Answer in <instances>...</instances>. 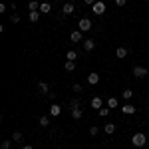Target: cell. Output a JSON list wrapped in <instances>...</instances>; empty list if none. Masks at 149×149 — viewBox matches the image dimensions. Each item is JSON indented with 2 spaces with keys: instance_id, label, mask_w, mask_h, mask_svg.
<instances>
[{
  "instance_id": "obj_1",
  "label": "cell",
  "mask_w": 149,
  "mask_h": 149,
  "mask_svg": "<svg viewBox=\"0 0 149 149\" xmlns=\"http://www.w3.org/2000/svg\"><path fill=\"white\" fill-rule=\"evenodd\" d=\"M147 141L149 139L145 137V133H133V137H131V145L133 147H143V145H147Z\"/></svg>"
},
{
  "instance_id": "obj_2",
  "label": "cell",
  "mask_w": 149,
  "mask_h": 149,
  "mask_svg": "<svg viewBox=\"0 0 149 149\" xmlns=\"http://www.w3.org/2000/svg\"><path fill=\"white\" fill-rule=\"evenodd\" d=\"M81 115H84V111H81V107H80V102L76 100V102L72 103V117L78 121V119H81Z\"/></svg>"
},
{
  "instance_id": "obj_3",
  "label": "cell",
  "mask_w": 149,
  "mask_h": 149,
  "mask_svg": "<svg viewBox=\"0 0 149 149\" xmlns=\"http://www.w3.org/2000/svg\"><path fill=\"white\" fill-rule=\"evenodd\" d=\"M133 76H135L137 80H143V78L149 76V70L143 68V66H135V68H133Z\"/></svg>"
},
{
  "instance_id": "obj_4",
  "label": "cell",
  "mask_w": 149,
  "mask_h": 149,
  "mask_svg": "<svg viewBox=\"0 0 149 149\" xmlns=\"http://www.w3.org/2000/svg\"><path fill=\"white\" fill-rule=\"evenodd\" d=\"M92 12L95 14V16H102L103 12H105V2H102V0H97L95 4L92 6Z\"/></svg>"
},
{
  "instance_id": "obj_5",
  "label": "cell",
  "mask_w": 149,
  "mask_h": 149,
  "mask_svg": "<svg viewBox=\"0 0 149 149\" xmlns=\"http://www.w3.org/2000/svg\"><path fill=\"white\" fill-rule=\"evenodd\" d=\"M78 28H80L81 32H88V30H92V20H90V18H81L80 22H78Z\"/></svg>"
},
{
  "instance_id": "obj_6",
  "label": "cell",
  "mask_w": 149,
  "mask_h": 149,
  "mask_svg": "<svg viewBox=\"0 0 149 149\" xmlns=\"http://www.w3.org/2000/svg\"><path fill=\"white\" fill-rule=\"evenodd\" d=\"M74 10H76V4H72V2H66V4L62 6V14H64V16H72Z\"/></svg>"
},
{
  "instance_id": "obj_7",
  "label": "cell",
  "mask_w": 149,
  "mask_h": 149,
  "mask_svg": "<svg viewBox=\"0 0 149 149\" xmlns=\"http://www.w3.org/2000/svg\"><path fill=\"white\" fill-rule=\"evenodd\" d=\"M70 40H72L74 44H78V42H84V34H81V30H74V32L70 34Z\"/></svg>"
},
{
  "instance_id": "obj_8",
  "label": "cell",
  "mask_w": 149,
  "mask_h": 149,
  "mask_svg": "<svg viewBox=\"0 0 149 149\" xmlns=\"http://www.w3.org/2000/svg\"><path fill=\"white\" fill-rule=\"evenodd\" d=\"M88 84H90V86H97V84H100V74H97V72L88 74Z\"/></svg>"
},
{
  "instance_id": "obj_9",
  "label": "cell",
  "mask_w": 149,
  "mask_h": 149,
  "mask_svg": "<svg viewBox=\"0 0 149 149\" xmlns=\"http://www.w3.org/2000/svg\"><path fill=\"white\" fill-rule=\"evenodd\" d=\"M90 105H92V109H102L103 107V102H102V97H92V102H90Z\"/></svg>"
},
{
  "instance_id": "obj_10",
  "label": "cell",
  "mask_w": 149,
  "mask_h": 149,
  "mask_svg": "<svg viewBox=\"0 0 149 149\" xmlns=\"http://www.w3.org/2000/svg\"><path fill=\"white\" fill-rule=\"evenodd\" d=\"M121 111H123L125 115H133L135 111H137V107H135V105H131V103H125V105L121 107Z\"/></svg>"
},
{
  "instance_id": "obj_11",
  "label": "cell",
  "mask_w": 149,
  "mask_h": 149,
  "mask_svg": "<svg viewBox=\"0 0 149 149\" xmlns=\"http://www.w3.org/2000/svg\"><path fill=\"white\" fill-rule=\"evenodd\" d=\"M52 12V4L50 2H40V14H50Z\"/></svg>"
},
{
  "instance_id": "obj_12",
  "label": "cell",
  "mask_w": 149,
  "mask_h": 149,
  "mask_svg": "<svg viewBox=\"0 0 149 149\" xmlns=\"http://www.w3.org/2000/svg\"><path fill=\"white\" fill-rule=\"evenodd\" d=\"M127 54H129V50H127V48H123V46H119L117 50H115V56L119 58V60H123V58H127Z\"/></svg>"
},
{
  "instance_id": "obj_13",
  "label": "cell",
  "mask_w": 149,
  "mask_h": 149,
  "mask_svg": "<svg viewBox=\"0 0 149 149\" xmlns=\"http://www.w3.org/2000/svg\"><path fill=\"white\" fill-rule=\"evenodd\" d=\"M60 113H62V107H60L58 103H52V105H50V115H52V117H58Z\"/></svg>"
},
{
  "instance_id": "obj_14",
  "label": "cell",
  "mask_w": 149,
  "mask_h": 149,
  "mask_svg": "<svg viewBox=\"0 0 149 149\" xmlns=\"http://www.w3.org/2000/svg\"><path fill=\"white\" fill-rule=\"evenodd\" d=\"M38 90L44 93V95H50V86H48L46 81H38Z\"/></svg>"
},
{
  "instance_id": "obj_15",
  "label": "cell",
  "mask_w": 149,
  "mask_h": 149,
  "mask_svg": "<svg viewBox=\"0 0 149 149\" xmlns=\"http://www.w3.org/2000/svg\"><path fill=\"white\" fill-rule=\"evenodd\" d=\"M93 48H95V42L93 40H84V50L86 52H92Z\"/></svg>"
},
{
  "instance_id": "obj_16",
  "label": "cell",
  "mask_w": 149,
  "mask_h": 149,
  "mask_svg": "<svg viewBox=\"0 0 149 149\" xmlns=\"http://www.w3.org/2000/svg\"><path fill=\"white\" fill-rule=\"evenodd\" d=\"M103 131H105V135H111V133H115V123H105Z\"/></svg>"
},
{
  "instance_id": "obj_17",
  "label": "cell",
  "mask_w": 149,
  "mask_h": 149,
  "mask_svg": "<svg viewBox=\"0 0 149 149\" xmlns=\"http://www.w3.org/2000/svg\"><path fill=\"white\" fill-rule=\"evenodd\" d=\"M64 68H66V72H74V70H76V62H72V60H66Z\"/></svg>"
},
{
  "instance_id": "obj_18",
  "label": "cell",
  "mask_w": 149,
  "mask_h": 149,
  "mask_svg": "<svg viewBox=\"0 0 149 149\" xmlns=\"http://www.w3.org/2000/svg\"><path fill=\"white\" fill-rule=\"evenodd\" d=\"M28 18H30V22H38L40 20V12H28Z\"/></svg>"
},
{
  "instance_id": "obj_19",
  "label": "cell",
  "mask_w": 149,
  "mask_h": 149,
  "mask_svg": "<svg viewBox=\"0 0 149 149\" xmlns=\"http://www.w3.org/2000/svg\"><path fill=\"white\" fill-rule=\"evenodd\" d=\"M66 58H68V60H72V62H76V60H78V54H76V50H68Z\"/></svg>"
},
{
  "instance_id": "obj_20",
  "label": "cell",
  "mask_w": 149,
  "mask_h": 149,
  "mask_svg": "<svg viewBox=\"0 0 149 149\" xmlns=\"http://www.w3.org/2000/svg\"><path fill=\"white\" fill-rule=\"evenodd\" d=\"M117 105H119L117 97H109V100H107V107H109V109H111V107H117Z\"/></svg>"
},
{
  "instance_id": "obj_21",
  "label": "cell",
  "mask_w": 149,
  "mask_h": 149,
  "mask_svg": "<svg viewBox=\"0 0 149 149\" xmlns=\"http://www.w3.org/2000/svg\"><path fill=\"white\" fill-rule=\"evenodd\" d=\"M12 141L22 143V133H20V131H14V133H12Z\"/></svg>"
},
{
  "instance_id": "obj_22",
  "label": "cell",
  "mask_w": 149,
  "mask_h": 149,
  "mask_svg": "<svg viewBox=\"0 0 149 149\" xmlns=\"http://www.w3.org/2000/svg\"><path fill=\"white\" fill-rule=\"evenodd\" d=\"M38 123H40V125H42V127H48V125H50V119H48L46 115H42V117H40V121H38Z\"/></svg>"
},
{
  "instance_id": "obj_23",
  "label": "cell",
  "mask_w": 149,
  "mask_h": 149,
  "mask_svg": "<svg viewBox=\"0 0 149 149\" xmlns=\"http://www.w3.org/2000/svg\"><path fill=\"white\" fill-rule=\"evenodd\" d=\"M109 111H111V109H109V107H102V109H100V111H97V113L102 115V117H107V115H109Z\"/></svg>"
},
{
  "instance_id": "obj_24",
  "label": "cell",
  "mask_w": 149,
  "mask_h": 149,
  "mask_svg": "<svg viewBox=\"0 0 149 149\" xmlns=\"http://www.w3.org/2000/svg\"><path fill=\"white\" fill-rule=\"evenodd\" d=\"M133 97V92L131 90H123V100H131Z\"/></svg>"
},
{
  "instance_id": "obj_25",
  "label": "cell",
  "mask_w": 149,
  "mask_h": 149,
  "mask_svg": "<svg viewBox=\"0 0 149 149\" xmlns=\"http://www.w3.org/2000/svg\"><path fill=\"white\" fill-rule=\"evenodd\" d=\"M97 133H100V129H97L95 125H92V127H90V135H92V137H95Z\"/></svg>"
},
{
  "instance_id": "obj_26",
  "label": "cell",
  "mask_w": 149,
  "mask_h": 149,
  "mask_svg": "<svg viewBox=\"0 0 149 149\" xmlns=\"http://www.w3.org/2000/svg\"><path fill=\"white\" fill-rule=\"evenodd\" d=\"M10 22L12 24H18V22H20V16H18V14H12V16H10Z\"/></svg>"
},
{
  "instance_id": "obj_27",
  "label": "cell",
  "mask_w": 149,
  "mask_h": 149,
  "mask_svg": "<svg viewBox=\"0 0 149 149\" xmlns=\"http://www.w3.org/2000/svg\"><path fill=\"white\" fill-rule=\"evenodd\" d=\"M10 139H4V141H2V149H10Z\"/></svg>"
},
{
  "instance_id": "obj_28",
  "label": "cell",
  "mask_w": 149,
  "mask_h": 149,
  "mask_svg": "<svg viewBox=\"0 0 149 149\" xmlns=\"http://www.w3.org/2000/svg\"><path fill=\"white\" fill-rule=\"evenodd\" d=\"M125 4H127V0H115V6H119V8L125 6Z\"/></svg>"
},
{
  "instance_id": "obj_29",
  "label": "cell",
  "mask_w": 149,
  "mask_h": 149,
  "mask_svg": "<svg viewBox=\"0 0 149 149\" xmlns=\"http://www.w3.org/2000/svg\"><path fill=\"white\" fill-rule=\"evenodd\" d=\"M74 92H76V93H81V86H80V84H74Z\"/></svg>"
},
{
  "instance_id": "obj_30",
  "label": "cell",
  "mask_w": 149,
  "mask_h": 149,
  "mask_svg": "<svg viewBox=\"0 0 149 149\" xmlns=\"http://www.w3.org/2000/svg\"><path fill=\"white\" fill-rule=\"evenodd\" d=\"M95 2H97V0H84V4H88V6H93Z\"/></svg>"
},
{
  "instance_id": "obj_31",
  "label": "cell",
  "mask_w": 149,
  "mask_h": 149,
  "mask_svg": "<svg viewBox=\"0 0 149 149\" xmlns=\"http://www.w3.org/2000/svg\"><path fill=\"white\" fill-rule=\"evenodd\" d=\"M22 149H34V147H32V145L28 143V145H22Z\"/></svg>"
},
{
  "instance_id": "obj_32",
  "label": "cell",
  "mask_w": 149,
  "mask_h": 149,
  "mask_svg": "<svg viewBox=\"0 0 149 149\" xmlns=\"http://www.w3.org/2000/svg\"><path fill=\"white\" fill-rule=\"evenodd\" d=\"M54 149H62V147H54Z\"/></svg>"
},
{
  "instance_id": "obj_33",
  "label": "cell",
  "mask_w": 149,
  "mask_h": 149,
  "mask_svg": "<svg viewBox=\"0 0 149 149\" xmlns=\"http://www.w3.org/2000/svg\"><path fill=\"white\" fill-rule=\"evenodd\" d=\"M147 117H149V111H147Z\"/></svg>"
},
{
  "instance_id": "obj_34",
  "label": "cell",
  "mask_w": 149,
  "mask_h": 149,
  "mask_svg": "<svg viewBox=\"0 0 149 149\" xmlns=\"http://www.w3.org/2000/svg\"><path fill=\"white\" fill-rule=\"evenodd\" d=\"M147 145H149V141H147Z\"/></svg>"
},
{
  "instance_id": "obj_35",
  "label": "cell",
  "mask_w": 149,
  "mask_h": 149,
  "mask_svg": "<svg viewBox=\"0 0 149 149\" xmlns=\"http://www.w3.org/2000/svg\"><path fill=\"white\" fill-rule=\"evenodd\" d=\"M58 2H60V0H58Z\"/></svg>"
}]
</instances>
